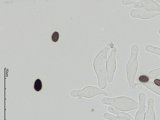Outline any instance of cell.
Returning a JSON list of instances; mask_svg holds the SVG:
<instances>
[{"label": "cell", "mask_w": 160, "mask_h": 120, "mask_svg": "<svg viewBox=\"0 0 160 120\" xmlns=\"http://www.w3.org/2000/svg\"><path fill=\"white\" fill-rule=\"evenodd\" d=\"M104 104L111 105L118 110L127 111L139 108V104L128 98L122 97L115 98H103L102 100Z\"/></svg>", "instance_id": "cell-1"}, {"label": "cell", "mask_w": 160, "mask_h": 120, "mask_svg": "<svg viewBox=\"0 0 160 120\" xmlns=\"http://www.w3.org/2000/svg\"><path fill=\"white\" fill-rule=\"evenodd\" d=\"M75 92L76 95L75 96L83 97L89 98L101 94L111 96L109 93L106 92L98 88L92 87H86L82 90L75 91Z\"/></svg>", "instance_id": "cell-2"}, {"label": "cell", "mask_w": 160, "mask_h": 120, "mask_svg": "<svg viewBox=\"0 0 160 120\" xmlns=\"http://www.w3.org/2000/svg\"><path fill=\"white\" fill-rule=\"evenodd\" d=\"M139 98V110L136 114L135 120H144L145 115V94L143 93H140Z\"/></svg>", "instance_id": "cell-3"}, {"label": "cell", "mask_w": 160, "mask_h": 120, "mask_svg": "<svg viewBox=\"0 0 160 120\" xmlns=\"http://www.w3.org/2000/svg\"><path fill=\"white\" fill-rule=\"evenodd\" d=\"M154 101L151 98L148 101V109L145 114L144 120H155V115L154 111Z\"/></svg>", "instance_id": "cell-4"}, {"label": "cell", "mask_w": 160, "mask_h": 120, "mask_svg": "<svg viewBox=\"0 0 160 120\" xmlns=\"http://www.w3.org/2000/svg\"><path fill=\"white\" fill-rule=\"evenodd\" d=\"M109 111L119 116L121 120H134L133 118L128 114L118 111L115 108L110 106L109 108Z\"/></svg>", "instance_id": "cell-5"}, {"label": "cell", "mask_w": 160, "mask_h": 120, "mask_svg": "<svg viewBox=\"0 0 160 120\" xmlns=\"http://www.w3.org/2000/svg\"><path fill=\"white\" fill-rule=\"evenodd\" d=\"M138 84H139L145 86L157 94L160 95V87L156 85L154 83L151 82H149L145 83Z\"/></svg>", "instance_id": "cell-6"}, {"label": "cell", "mask_w": 160, "mask_h": 120, "mask_svg": "<svg viewBox=\"0 0 160 120\" xmlns=\"http://www.w3.org/2000/svg\"><path fill=\"white\" fill-rule=\"evenodd\" d=\"M34 88L36 91H39L42 88V83L41 80L37 79L36 80L34 84Z\"/></svg>", "instance_id": "cell-7"}, {"label": "cell", "mask_w": 160, "mask_h": 120, "mask_svg": "<svg viewBox=\"0 0 160 120\" xmlns=\"http://www.w3.org/2000/svg\"><path fill=\"white\" fill-rule=\"evenodd\" d=\"M139 80L141 83H145L148 82L149 78L148 76L142 75L139 77Z\"/></svg>", "instance_id": "cell-8"}, {"label": "cell", "mask_w": 160, "mask_h": 120, "mask_svg": "<svg viewBox=\"0 0 160 120\" xmlns=\"http://www.w3.org/2000/svg\"><path fill=\"white\" fill-rule=\"evenodd\" d=\"M59 38V33L57 32H55L52 34V39L53 42H56L58 41Z\"/></svg>", "instance_id": "cell-9"}, {"label": "cell", "mask_w": 160, "mask_h": 120, "mask_svg": "<svg viewBox=\"0 0 160 120\" xmlns=\"http://www.w3.org/2000/svg\"><path fill=\"white\" fill-rule=\"evenodd\" d=\"M154 84L158 86H160V80L155 79L154 81Z\"/></svg>", "instance_id": "cell-10"}]
</instances>
